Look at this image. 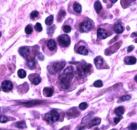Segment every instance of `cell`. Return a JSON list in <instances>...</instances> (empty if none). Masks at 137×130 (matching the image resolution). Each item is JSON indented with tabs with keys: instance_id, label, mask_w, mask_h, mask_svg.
<instances>
[{
	"instance_id": "26",
	"label": "cell",
	"mask_w": 137,
	"mask_h": 130,
	"mask_svg": "<svg viewBox=\"0 0 137 130\" xmlns=\"http://www.w3.org/2000/svg\"><path fill=\"white\" fill-rule=\"evenodd\" d=\"M9 119L8 117L5 115H0V122L1 123H6L7 121H8Z\"/></svg>"
},
{
	"instance_id": "37",
	"label": "cell",
	"mask_w": 137,
	"mask_h": 130,
	"mask_svg": "<svg viewBox=\"0 0 137 130\" xmlns=\"http://www.w3.org/2000/svg\"><path fill=\"white\" fill-rule=\"evenodd\" d=\"M54 29H55V27L54 28H53V27H50L48 28V33H49V35H52L53 34V32L54 31Z\"/></svg>"
},
{
	"instance_id": "23",
	"label": "cell",
	"mask_w": 137,
	"mask_h": 130,
	"mask_svg": "<svg viewBox=\"0 0 137 130\" xmlns=\"http://www.w3.org/2000/svg\"><path fill=\"white\" fill-rule=\"evenodd\" d=\"M18 75L19 78H24L26 77V73L25 72V70H24L22 69H20L18 70Z\"/></svg>"
},
{
	"instance_id": "32",
	"label": "cell",
	"mask_w": 137,
	"mask_h": 130,
	"mask_svg": "<svg viewBox=\"0 0 137 130\" xmlns=\"http://www.w3.org/2000/svg\"><path fill=\"white\" fill-rule=\"evenodd\" d=\"M65 16V12L63 10H61V11L59 12V14H58V16L57 20H61L62 19V18H63Z\"/></svg>"
},
{
	"instance_id": "39",
	"label": "cell",
	"mask_w": 137,
	"mask_h": 130,
	"mask_svg": "<svg viewBox=\"0 0 137 130\" xmlns=\"http://www.w3.org/2000/svg\"><path fill=\"white\" fill-rule=\"evenodd\" d=\"M37 57H38V59H40V60H43L44 59V55L41 53H38V54L37 55Z\"/></svg>"
},
{
	"instance_id": "12",
	"label": "cell",
	"mask_w": 137,
	"mask_h": 130,
	"mask_svg": "<svg viewBox=\"0 0 137 130\" xmlns=\"http://www.w3.org/2000/svg\"><path fill=\"white\" fill-rule=\"evenodd\" d=\"M19 53L22 57L27 58L30 54V50L28 47H22L19 49Z\"/></svg>"
},
{
	"instance_id": "14",
	"label": "cell",
	"mask_w": 137,
	"mask_h": 130,
	"mask_svg": "<svg viewBox=\"0 0 137 130\" xmlns=\"http://www.w3.org/2000/svg\"><path fill=\"white\" fill-rule=\"evenodd\" d=\"M114 30L116 33L120 34V33H122V32L124 31V27L122 26V25L121 24L118 23V24H115V26L114 27Z\"/></svg>"
},
{
	"instance_id": "41",
	"label": "cell",
	"mask_w": 137,
	"mask_h": 130,
	"mask_svg": "<svg viewBox=\"0 0 137 130\" xmlns=\"http://www.w3.org/2000/svg\"><path fill=\"white\" fill-rule=\"evenodd\" d=\"M131 36H132V37H134V36H137V32H134V33H133V34L131 35Z\"/></svg>"
},
{
	"instance_id": "30",
	"label": "cell",
	"mask_w": 137,
	"mask_h": 130,
	"mask_svg": "<svg viewBox=\"0 0 137 130\" xmlns=\"http://www.w3.org/2000/svg\"><path fill=\"white\" fill-rule=\"evenodd\" d=\"M63 30H64L65 32H66V33L70 32L71 30V26H69V25H65V26H63Z\"/></svg>"
},
{
	"instance_id": "29",
	"label": "cell",
	"mask_w": 137,
	"mask_h": 130,
	"mask_svg": "<svg viewBox=\"0 0 137 130\" xmlns=\"http://www.w3.org/2000/svg\"><path fill=\"white\" fill-rule=\"evenodd\" d=\"M34 28H35V30L37 32H40L42 30V25L40 24V23H36Z\"/></svg>"
},
{
	"instance_id": "21",
	"label": "cell",
	"mask_w": 137,
	"mask_h": 130,
	"mask_svg": "<svg viewBox=\"0 0 137 130\" xmlns=\"http://www.w3.org/2000/svg\"><path fill=\"white\" fill-rule=\"evenodd\" d=\"M73 9L75 11V12L77 13H81V9H82V8H81V5L78 4V3H75L74 5H73Z\"/></svg>"
},
{
	"instance_id": "13",
	"label": "cell",
	"mask_w": 137,
	"mask_h": 130,
	"mask_svg": "<svg viewBox=\"0 0 137 130\" xmlns=\"http://www.w3.org/2000/svg\"><path fill=\"white\" fill-rule=\"evenodd\" d=\"M47 47H48L49 49L52 51H54L55 49V48L57 47V45H56V43L54 42V40L50 39L47 42Z\"/></svg>"
},
{
	"instance_id": "1",
	"label": "cell",
	"mask_w": 137,
	"mask_h": 130,
	"mask_svg": "<svg viewBox=\"0 0 137 130\" xmlns=\"http://www.w3.org/2000/svg\"><path fill=\"white\" fill-rule=\"evenodd\" d=\"M65 65V61H60V62H56L54 63L52 65H49L48 67L49 72L51 74H54L58 72L61 71L63 67Z\"/></svg>"
},
{
	"instance_id": "24",
	"label": "cell",
	"mask_w": 137,
	"mask_h": 130,
	"mask_svg": "<svg viewBox=\"0 0 137 130\" xmlns=\"http://www.w3.org/2000/svg\"><path fill=\"white\" fill-rule=\"evenodd\" d=\"M16 127H17L18 128H20V129H23V128L26 127V123L24 121H20L16 124Z\"/></svg>"
},
{
	"instance_id": "31",
	"label": "cell",
	"mask_w": 137,
	"mask_h": 130,
	"mask_svg": "<svg viewBox=\"0 0 137 130\" xmlns=\"http://www.w3.org/2000/svg\"><path fill=\"white\" fill-rule=\"evenodd\" d=\"M38 12L37 11H33L31 13H30V18L31 19H34L36 17H38Z\"/></svg>"
},
{
	"instance_id": "44",
	"label": "cell",
	"mask_w": 137,
	"mask_h": 130,
	"mask_svg": "<svg viewBox=\"0 0 137 130\" xmlns=\"http://www.w3.org/2000/svg\"><path fill=\"white\" fill-rule=\"evenodd\" d=\"M1 32H0V37H1Z\"/></svg>"
},
{
	"instance_id": "36",
	"label": "cell",
	"mask_w": 137,
	"mask_h": 130,
	"mask_svg": "<svg viewBox=\"0 0 137 130\" xmlns=\"http://www.w3.org/2000/svg\"><path fill=\"white\" fill-rule=\"evenodd\" d=\"M121 119H122V116L116 117L114 119V123H115V124H117V123H119V121H120Z\"/></svg>"
},
{
	"instance_id": "17",
	"label": "cell",
	"mask_w": 137,
	"mask_h": 130,
	"mask_svg": "<svg viewBox=\"0 0 137 130\" xmlns=\"http://www.w3.org/2000/svg\"><path fill=\"white\" fill-rule=\"evenodd\" d=\"M100 123H101V119L99 118V117H95V118L93 119L91 121H90L89 126L93 127V126H98V125H100Z\"/></svg>"
},
{
	"instance_id": "7",
	"label": "cell",
	"mask_w": 137,
	"mask_h": 130,
	"mask_svg": "<svg viewBox=\"0 0 137 130\" xmlns=\"http://www.w3.org/2000/svg\"><path fill=\"white\" fill-rule=\"evenodd\" d=\"M92 28V24L90 21H84L81 24V30L83 32H89Z\"/></svg>"
},
{
	"instance_id": "34",
	"label": "cell",
	"mask_w": 137,
	"mask_h": 130,
	"mask_svg": "<svg viewBox=\"0 0 137 130\" xmlns=\"http://www.w3.org/2000/svg\"><path fill=\"white\" fill-rule=\"evenodd\" d=\"M128 129L129 130H137V123H131L130 126L128 127Z\"/></svg>"
},
{
	"instance_id": "19",
	"label": "cell",
	"mask_w": 137,
	"mask_h": 130,
	"mask_svg": "<svg viewBox=\"0 0 137 130\" xmlns=\"http://www.w3.org/2000/svg\"><path fill=\"white\" fill-rule=\"evenodd\" d=\"M124 108L123 107H119L114 109V113L118 116H122L124 113Z\"/></svg>"
},
{
	"instance_id": "38",
	"label": "cell",
	"mask_w": 137,
	"mask_h": 130,
	"mask_svg": "<svg viewBox=\"0 0 137 130\" xmlns=\"http://www.w3.org/2000/svg\"><path fill=\"white\" fill-rule=\"evenodd\" d=\"M28 66L30 67V68H34V67H35V63L34 62H28Z\"/></svg>"
},
{
	"instance_id": "28",
	"label": "cell",
	"mask_w": 137,
	"mask_h": 130,
	"mask_svg": "<svg viewBox=\"0 0 137 130\" xmlns=\"http://www.w3.org/2000/svg\"><path fill=\"white\" fill-rule=\"evenodd\" d=\"M79 107L81 110H85V109H86L88 107V104L86 103H81L79 104Z\"/></svg>"
},
{
	"instance_id": "10",
	"label": "cell",
	"mask_w": 137,
	"mask_h": 130,
	"mask_svg": "<svg viewBox=\"0 0 137 130\" xmlns=\"http://www.w3.org/2000/svg\"><path fill=\"white\" fill-rule=\"evenodd\" d=\"M108 36V33L105 29L99 28L97 30V37L100 39H105Z\"/></svg>"
},
{
	"instance_id": "22",
	"label": "cell",
	"mask_w": 137,
	"mask_h": 130,
	"mask_svg": "<svg viewBox=\"0 0 137 130\" xmlns=\"http://www.w3.org/2000/svg\"><path fill=\"white\" fill-rule=\"evenodd\" d=\"M53 20H54V17L53 16H49V17H47L46 19L45 20V24L47 25V26H50L53 22Z\"/></svg>"
},
{
	"instance_id": "16",
	"label": "cell",
	"mask_w": 137,
	"mask_h": 130,
	"mask_svg": "<svg viewBox=\"0 0 137 130\" xmlns=\"http://www.w3.org/2000/svg\"><path fill=\"white\" fill-rule=\"evenodd\" d=\"M43 94L44 96L47 97H50L52 96L53 94V90L51 88H44L43 90Z\"/></svg>"
},
{
	"instance_id": "15",
	"label": "cell",
	"mask_w": 137,
	"mask_h": 130,
	"mask_svg": "<svg viewBox=\"0 0 137 130\" xmlns=\"http://www.w3.org/2000/svg\"><path fill=\"white\" fill-rule=\"evenodd\" d=\"M77 52L83 55H87L88 54V50L87 49V48L84 46H81L80 47L78 48Z\"/></svg>"
},
{
	"instance_id": "27",
	"label": "cell",
	"mask_w": 137,
	"mask_h": 130,
	"mask_svg": "<svg viewBox=\"0 0 137 130\" xmlns=\"http://www.w3.org/2000/svg\"><path fill=\"white\" fill-rule=\"evenodd\" d=\"M93 86L97 88H100L103 86V83L101 80H96L93 83Z\"/></svg>"
},
{
	"instance_id": "6",
	"label": "cell",
	"mask_w": 137,
	"mask_h": 130,
	"mask_svg": "<svg viewBox=\"0 0 137 130\" xmlns=\"http://www.w3.org/2000/svg\"><path fill=\"white\" fill-rule=\"evenodd\" d=\"M74 75V71H73V67L72 66H69L66 68V69H65V71L62 74V76L66 77L67 79H69V80H71L73 78Z\"/></svg>"
},
{
	"instance_id": "2",
	"label": "cell",
	"mask_w": 137,
	"mask_h": 130,
	"mask_svg": "<svg viewBox=\"0 0 137 130\" xmlns=\"http://www.w3.org/2000/svg\"><path fill=\"white\" fill-rule=\"evenodd\" d=\"M59 119V114L56 111H51L45 115V119L49 123L57 121Z\"/></svg>"
},
{
	"instance_id": "5",
	"label": "cell",
	"mask_w": 137,
	"mask_h": 130,
	"mask_svg": "<svg viewBox=\"0 0 137 130\" xmlns=\"http://www.w3.org/2000/svg\"><path fill=\"white\" fill-rule=\"evenodd\" d=\"M1 89L4 92H9L13 89V84L11 81L5 80L1 84Z\"/></svg>"
},
{
	"instance_id": "9",
	"label": "cell",
	"mask_w": 137,
	"mask_h": 130,
	"mask_svg": "<svg viewBox=\"0 0 137 130\" xmlns=\"http://www.w3.org/2000/svg\"><path fill=\"white\" fill-rule=\"evenodd\" d=\"M29 79L30 80L32 84H34V85H38L41 82V79H40V77L38 75V74H31L30 76H29Z\"/></svg>"
},
{
	"instance_id": "4",
	"label": "cell",
	"mask_w": 137,
	"mask_h": 130,
	"mask_svg": "<svg viewBox=\"0 0 137 130\" xmlns=\"http://www.w3.org/2000/svg\"><path fill=\"white\" fill-rule=\"evenodd\" d=\"M91 68V65H81L78 67V74L80 76H83L86 74H89L90 72Z\"/></svg>"
},
{
	"instance_id": "25",
	"label": "cell",
	"mask_w": 137,
	"mask_h": 130,
	"mask_svg": "<svg viewBox=\"0 0 137 130\" xmlns=\"http://www.w3.org/2000/svg\"><path fill=\"white\" fill-rule=\"evenodd\" d=\"M25 32L27 35H30L32 32V28L30 25H28L25 28Z\"/></svg>"
},
{
	"instance_id": "33",
	"label": "cell",
	"mask_w": 137,
	"mask_h": 130,
	"mask_svg": "<svg viewBox=\"0 0 137 130\" xmlns=\"http://www.w3.org/2000/svg\"><path fill=\"white\" fill-rule=\"evenodd\" d=\"M130 96L129 95H125V96H123L120 98V100L121 101H126V100H128L130 99Z\"/></svg>"
},
{
	"instance_id": "35",
	"label": "cell",
	"mask_w": 137,
	"mask_h": 130,
	"mask_svg": "<svg viewBox=\"0 0 137 130\" xmlns=\"http://www.w3.org/2000/svg\"><path fill=\"white\" fill-rule=\"evenodd\" d=\"M92 114H93V113H91V114L89 113V115H87V116H86V117H85L83 119V120H82V123H86L87 121H88L89 119V117H91V115Z\"/></svg>"
},
{
	"instance_id": "43",
	"label": "cell",
	"mask_w": 137,
	"mask_h": 130,
	"mask_svg": "<svg viewBox=\"0 0 137 130\" xmlns=\"http://www.w3.org/2000/svg\"><path fill=\"white\" fill-rule=\"evenodd\" d=\"M134 80L136 81V82H137V76H136L134 77Z\"/></svg>"
},
{
	"instance_id": "11",
	"label": "cell",
	"mask_w": 137,
	"mask_h": 130,
	"mask_svg": "<svg viewBox=\"0 0 137 130\" xmlns=\"http://www.w3.org/2000/svg\"><path fill=\"white\" fill-rule=\"evenodd\" d=\"M124 63L127 65H134L137 63V59L133 56H128L124 59Z\"/></svg>"
},
{
	"instance_id": "40",
	"label": "cell",
	"mask_w": 137,
	"mask_h": 130,
	"mask_svg": "<svg viewBox=\"0 0 137 130\" xmlns=\"http://www.w3.org/2000/svg\"><path fill=\"white\" fill-rule=\"evenodd\" d=\"M133 49H134V46H133V45H130V46H129V47H128V52H131Z\"/></svg>"
},
{
	"instance_id": "42",
	"label": "cell",
	"mask_w": 137,
	"mask_h": 130,
	"mask_svg": "<svg viewBox=\"0 0 137 130\" xmlns=\"http://www.w3.org/2000/svg\"><path fill=\"white\" fill-rule=\"evenodd\" d=\"M117 1H118V0H111V1H112V2L113 4H114V3H116V2Z\"/></svg>"
},
{
	"instance_id": "3",
	"label": "cell",
	"mask_w": 137,
	"mask_h": 130,
	"mask_svg": "<svg viewBox=\"0 0 137 130\" xmlns=\"http://www.w3.org/2000/svg\"><path fill=\"white\" fill-rule=\"evenodd\" d=\"M58 41L61 46L64 47H66L70 45L71 39L66 35H62L58 38Z\"/></svg>"
},
{
	"instance_id": "18",
	"label": "cell",
	"mask_w": 137,
	"mask_h": 130,
	"mask_svg": "<svg viewBox=\"0 0 137 130\" xmlns=\"http://www.w3.org/2000/svg\"><path fill=\"white\" fill-rule=\"evenodd\" d=\"M94 62H95V64L96 65V66L97 67H100L103 64L104 60H103V58L102 57L97 56V57H95V59H94Z\"/></svg>"
},
{
	"instance_id": "45",
	"label": "cell",
	"mask_w": 137,
	"mask_h": 130,
	"mask_svg": "<svg viewBox=\"0 0 137 130\" xmlns=\"http://www.w3.org/2000/svg\"><path fill=\"white\" fill-rule=\"evenodd\" d=\"M135 42H136V43H137V39L136 40H135Z\"/></svg>"
},
{
	"instance_id": "8",
	"label": "cell",
	"mask_w": 137,
	"mask_h": 130,
	"mask_svg": "<svg viewBox=\"0 0 137 130\" xmlns=\"http://www.w3.org/2000/svg\"><path fill=\"white\" fill-rule=\"evenodd\" d=\"M60 83H61V86L65 89L68 88L70 86V80L67 79L66 77L63 76H61L60 78Z\"/></svg>"
},
{
	"instance_id": "20",
	"label": "cell",
	"mask_w": 137,
	"mask_h": 130,
	"mask_svg": "<svg viewBox=\"0 0 137 130\" xmlns=\"http://www.w3.org/2000/svg\"><path fill=\"white\" fill-rule=\"evenodd\" d=\"M94 8H95L97 13H99L100 12V11L102 9V5L101 4V3L100 2V1H95V3L94 4Z\"/></svg>"
}]
</instances>
